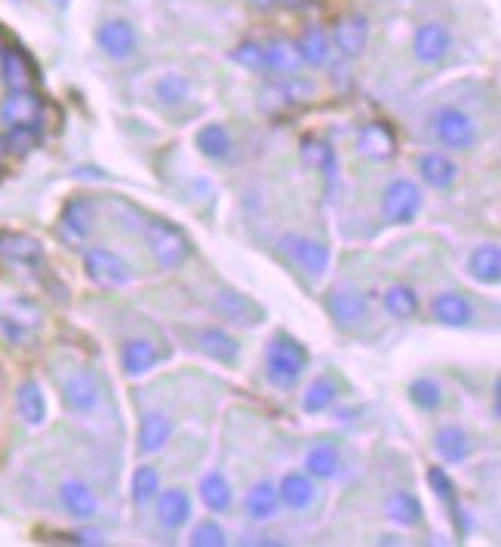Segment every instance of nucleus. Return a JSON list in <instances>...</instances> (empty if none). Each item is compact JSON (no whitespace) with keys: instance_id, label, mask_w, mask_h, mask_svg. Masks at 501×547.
Wrapping results in <instances>:
<instances>
[{"instance_id":"nucleus-1","label":"nucleus","mask_w":501,"mask_h":547,"mask_svg":"<svg viewBox=\"0 0 501 547\" xmlns=\"http://www.w3.org/2000/svg\"><path fill=\"white\" fill-rule=\"evenodd\" d=\"M308 363H311V354L296 335H289L283 329L271 335V342L265 348V378L277 391L296 388L302 382Z\"/></svg>"},{"instance_id":"nucleus-2","label":"nucleus","mask_w":501,"mask_h":547,"mask_svg":"<svg viewBox=\"0 0 501 547\" xmlns=\"http://www.w3.org/2000/svg\"><path fill=\"white\" fill-rule=\"evenodd\" d=\"M145 240H148V249L154 262L163 268V271H176L188 262L191 256V240L188 234L170 222V219H148L145 222Z\"/></svg>"},{"instance_id":"nucleus-3","label":"nucleus","mask_w":501,"mask_h":547,"mask_svg":"<svg viewBox=\"0 0 501 547\" xmlns=\"http://www.w3.org/2000/svg\"><path fill=\"white\" fill-rule=\"evenodd\" d=\"M59 397H62V406L71 415H80V418L96 415L102 409V403H105L102 378L90 366H77L59 382Z\"/></svg>"},{"instance_id":"nucleus-4","label":"nucleus","mask_w":501,"mask_h":547,"mask_svg":"<svg viewBox=\"0 0 501 547\" xmlns=\"http://www.w3.org/2000/svg\"><path fill=\"white\" fill-rule=\"evenodd\" d=\"M431 133L446 151H471L480 139L477 120L458 105H440L431 111Z\"/></svg>"},{"instance_id":"nucleus-5","label":"nucleus","mask_w":501,"mask_h":547,"mask_svg":"<svg viewBox=\"0 0 501 547\" xmlns=\"http://www.w3.org/2000/svg\"><path fill=\"white\" fill-rule=\"evenodd\" d=\"M280 249H283V256L296 265L302 274L308 277H323L329 271V262H332V252L326 243L308 237V234H299V231H289L280 237Z\"/></svg>"},{"instance_id":"nucleus-6","label":"nucleus","mask_w":501,"mask_h":547,"mask_svg":"<svg viewBox=\"0 0 501 547\" xmlns=\"http://www.w3.org/2000/svg\"><path fill=\"white\" fill-rule=\"evenodd\" d=\"M422 203H425V197H422L419 185L412 179H394L382 194V216L391 225H409L422 213Z\"/></svg>"},{"instance_id":"nucleus-7","label":"nucleus","mask_w":501,"mask_h":547,"mask_svg":"<svg viewBox=\"0 0 501 547\" xmlns=\"http://www.w3.org/2000/svg\"><path fill=\"white\" fill-rule=\"evenodd\" d=\"M83 271H87V277H90L93 283L108 286V289H114V286H127V283L133 280L130 265L123 262V259L117 256V252H111V249H105V246H93V249L83 252Z\"/></svg>"},{"instance_id":"nucleus-8","label":"nucleus","mask_w":501,"mask_h":547,"mask_svg":"<svg viewBox=\"0 0 501 547\" xmlns=\"http://www.w3.org/2000/svg\"><path fill=\"white\" fill-rule=\"evenodd\" d=\"M452 47H455L452 31L443 22H425L412 34V56L415 62H422L428 68L440 65L452 53Z\"/></svg>"},{"instance_id":"nucleus-9","label":"nucleus","mask_w":501,"mask_h":547,"mask_svg":"<svg viewBox=\"0 0 501 547\" xmlns=\"http://www.w3.org/2000/svg\"><path fill=\"white\" fill-rule=\"evenodd\" d=\"M210 308L225 317L228 323H237V326H259L265 320V308L259 302H253L246 296V292H237V289H219L216 296L210 299Z\"/></svg>"},{"instance_id":"nucleus-10","label":"nucleus","mask_w":501,"mask_h":547,"mask_svg":"<svg viewBox=\"0 0 501 547\" xmlns=\"http://www.w3.org/2000/svg\"><path fill=\"white\" fill-rule=\"evenodd\" d=\"M96 44L108 59L123 62L139 50V34L127 19H108L96 28Z\"/></svg>"},{"instance_id":"nucleus-11","label":"nucleus","mask_w":501,"mask_h":547,"mask_svg":"<svg viewBox=\"0 0 501 547\" xmlns=\"http://www.w3.org/2000/svg\"><path fill=\"white\" fill-rule=\"evenodd\" d=\"M357 151L366 160L388 163L397 154V133H394V126L385 123V120H369V123H363L360 133H357Z\"/></svg>"},{"instance_id":"nucleus-12","label":"nucleus","mask_w":501,"mask_h":547,"mask_svg":"<svg viewBox=\"0 0 501 547\" xmlns=\"http://www.w3.org/2000/svg\"><path fill=\"white\" fill-rule=\"evenodd\" d=\"M326 311L342 329H360L369 320V302L354 289H332L326 296Z\"/></svg>"},{"instance_id":"nucleus-13","label":"nucleus","mask_w":501,"mask_h":547,"mask_svg":"<svg viewBox=\"0 0 501 547\" xmlns=\"http://www.w3.org/2000/svg\"><path fill=\"white\" fill-rule=\"evenodd\" d=\"M59 501L62 508L68 511V517L74 520H96L99 517V495L90 483H83L77 477H68L59 483Z\"/></svg>"},{"instance_id":"nucleus-14","label":"nucleus","mask_w":501,"mask_h":547,"mask_svg":"<svg viewBox=\"0 0 501 547\" xmlns=\"http://www.w3.org/2000/svg\"><path fill=\"white\" fill-rule=\"evenodd\" d=\"M191 339H194V348L203 357H210L222 366H234L240 360V342L234 339L231 332H225L219 326H203L191 335Z\"/></svg>"},{"instance_id":"nucleus-15","label":"nucleus","mask_w":501,"mask_h":547,"mask_svg":"<svg viewBox=\"0 0 501 547\" xmlns=\"http://www.w3.org/2000/svg\"><path fill=\"white\" fill-rule=\"evenodd\" d=\"M265 47V71L274 77H296L302 71V53L296 40H286V37H271L262 40Z\"/></svg>"},{"instance_id":"nucleus-16","label":"nucleus","mask_w":501,"mask_h":547,"mask_svg":"<svg viewBox=\"0 0 501 547\" xmlns=\"http://www.w3.org/2000/svg\"><path fill=\"white\" fill-rule=\"evenodd\" d=\"M431 317L440 326H452V329H465L474 323V305L462 296V292H437L431 299Z\"/></svg>"},{"instance_id":"nucleus-17","label":"nucleus","mask_w":501,"mask_h":547,"mask_svg":"<svg viewBox=\"0 0 501 547\" xmlns=\"http://www.w3.org/2000/svg\"><path fill=\"white\" fill-rule=\"evenodd\" d=\"M44 114V102L34 90H10V96L0 102V120L7 126H37Z\"/></svg>"},{"instance_id":"nucleus-18","label":"nucleus","mask_w":501,"mask_h":547,"mask_svg":"<svg viewBox=\"0 0 501 547\" xmlns=\"http://www.w3.org/2000/svg\"><path fill=\"white\" fill-rule=\"evenodd\" d=\"M332 44L345 59H357L363 56L366 44H369V22L366 16H342L336 22V31H332Z\"/></svg>"},{"instance_id":"nucleus-19","label":"nucleus","mask_w":501,"mask_h":547,"mask_svg":"<svg viewBox=\"0 0 501 547\" xmlns=\"http://www.w3.org/2000/svg\"><path fill=\"white\" fill-rule=\"evenodd\" d=\"M157 523L163 529H182L191 520V495L185 489H160L157 492Z\"/></svg>"},{"instance_id":"nucleus-20","label":"nucleus","mask_w":501,"mask_h":547,"mask_svg":"<svg viewBox=\"0 0 501 547\" xmlns=\"http://www.w3.org/2000/svg\"><path fill=\"white\" fill-rule=\"evenodd\" d=\"M434 452L449 461V465H465L474 455V440L462 425H443L434 434Z\"/></svg>"},{"instance_id":"nucleus-21","label":"nucleus","mask_w":501,"mask_h":547,"mask_svg":"<svg viewBox=\"0 0 501 547\" xmlns=\"http://www.w3.org/2000/svg\"><path fill=\"white\" fill-rule=\"evenodd\" d=\"M173 434H176V425H173L170 415H163V412H145L142 422H139L136 449L142 455H154V452H160L166 443L173 440Z\"/></svg>"},{"instance_id":"nucleus-22","label":"nucleus","mask_w":501,"mask_h":547,"mask_svg":"<svg viewBox=\"0 0 501 547\" xmlns=\"http://www.w3.org/2000/svg\"><path fill=\"white\" fill-rule=\"evenodd\" d=\"M160 363V348L151 339H127L120 345V369L123 375L139 378Z\"/></svg>"},{"instance_id":"nucleus-23","label":"nucleus","mask_w":501,"mask_h":547,"mask_svg":"<svg viewBox=\"0 0 501 547\" xmlns=\"http://www.w3.org/2000/svg\"><path fill=\"white\" fill-rule=\"evenodd\" d=\"M415 166H419L422 182L437 191H449L458 179V163L452 157H446L443 151H425L419 160H415Z\"/></svg>"},{"instance_id":"nucleus-24","label":"nucleus","mask_w":501,"mask_h":547,"mask_svg":"<svg viewBox=\"0 0 501 547\" xmlns=\"http://www.w3.org/2000/svg\"><path fill=\"white\" fill-rule=\"evenodd\" d=\"M277 495H280L283 508H289V511H308L314 495H317L314 477L311 474H302V471H289L277 483Z\"/></svg>"},{"instance_id":"nucleus-25","label":"nucleus","mask_w":501,"mask_h":547,"mask_svg":"<svg viewBox=\"0 0 501 547\" xmlns=\"http://www.w3.org/2000/svg\"><path fill=\"white\" fill-rule=\"evenodd\" d=\"M385 514L391 523H397L403 529H419L425 523V508H422L419 495H412L406 489H394L385 498Z\"/></svg>"},{"instance_id":"nucleus-26","label":"nucleus","mask_w":501,"mask_h":547,"mask_svg":"<svg viewBox=\"0 0 501 547\" xmlns=\"http://www.w3.org/2000/svg\"><path fill=\"white\" fill-rule=\"evenodd\" d=\"M243 511H246V517L253 520V523H268V520H274L277 511H280L277 483H271V480L256 483L253 489L246 492V498H243Z\"/></svg>"},{"instance_id":"nucleus-27","label":"nucleus","mask_w":501,"mask_h":547,"mask_svg":"<svg viewBox=\"0 0 501 547\" xmlns=\"http://www.w3.org/2000/svg\"><path fill=\"white\" fill-rule=\"evenodd\" d=\"M468 274L480 286H495L501 280V249L495 243H480L468 256Z\"/></svg>"},{"instance_id":"nucleus-28","label":"nucleus","mask_w":501,"mask_h":547,"mask_svg":"<svg viewBox=\"0 0 501 547\" xmlns=\"http://www.w3.org/2000/svg\"><path fill=\"white\" fill-rule=\"evenodd\" d=\"M200 501L206 511L213 514H228L234 504V489L228 483V477L222 471H210L200 480Z\"/></svg>"},{"instance_id":"nucleus-29","label":"nucleus","mask_w":501,"mask_h":547,"mask_svg":"<svg viewBox=\"0 0 501 547\" xmlns=\"http://www.w3.org/2000/svg\"><path fill=\"white\" fill-rule=\"evenodd\" d=\"M428 486L434 489V495L443 501V508L449 511V517H452V523H455V529L462 526V529H468L465 526V511H462V501H458V489H455V480L440 468V465H434V468H428Z\"/></svg>"},{"instance_id":"nucleus-30","label":"nucleus","mask_w":501,"mask_h":547,"mask_svg":"<svg viewBox=\"0 0 501 547\" xmlns=\"http://www.w3.org/2000/svg\"><path fill=\"white\" fill-rule=\"evenodd\" d=\"M194 145H197V151L206 160H225L234 151V139H231L225 123H206V126H200L197 136H194Z\"/></svg>"},{"instance_id":"nucleus-31","label":"nucleus","mask_w":501,"mask_h":547,"mask_svg":"<svg viewBox=\"0 0 501 547\" xmlns=\"http://www.w3.org/2000/svg\"><path fill=\"white\" fill-rule=\"evenodd\" d=\"M0 256L10 262H19V265H37L44 259V246L28 234L7 231V234H0Z\"/></svg>"},{"instance_id":"nucleus-32","label":"nucleus","mask_w":501,"mask_h":547,"mask_svg":"<svg viewBox=\"0 0 501 547\" xmlns=\"http://www.w3.org/2000/svg\"><path fill=\"white\" fill-rule=\"evenodd\" d=\"M0 77L10 90H31L34 87V65L22 50H7L0 56Z\"/></svg>"},{"instance_id":"nucleus-33","label":"nucleus","mask_w":501,"mask_h":547,"mask_svg":"<svg viewBox=\"0 0 501 547\" xmlns=\"http://www.w3.org/2000/svg\"><path fill=\"white\" fill-rule=\"evenodd\" d=\"M342 471V455L336 446H329V443H317L308 449L305 455V474H311L314 480H332V477H339Z\"/></svg>"},{"instance_id":"nucleus-34","label":"nucleus","mask_w":501,"mask_h":547,"mask_svg":"<svg viewBox=\"0 0 501 547\" xmlns=\"http://www.w3.org/2000/svg\"><path fill=\"white\" fill-rule=\"evenodd\" d=\"M16 409L22 415V422L37 428L47 422V397L40 391L37 382H22L19 391H16Z\"/></svg>"},{"instance_id":"nucleus-35","label":"nucleus","mask_w":501,"mask_h":547,"mask_svg":"<svg viewBox=\"0 0 501 547\" xmlns=\"http://www.w3.org/2000/svg\"><path fill=\"white\" fill-rule=\"evenodd\" d=\"M62 225H65V228L71 231V237H77V240L90 237V231H93V225H96V206H93V200H87V197H74V200H68L65 209H62Z\"/></svg>"},{"instance_id":"nucleus-36","label":"nucleus","mask_w":501,"mask_h":547,"mask_svg":"<svg viewBox=\"0 0 501 547\" xmlns=\"http://www.w3.org/2000/svg\"><path fill=\"white\" fill-rule=\"evenodd\" d=\"M336 400H339L336 378H332V375H317L314 382L305 388V394H302V412L305 415H320V412H326Z\"/></svg>"},{"instance_id":"nucleus-37","label":"nucleus","mask_w":501,"mask_h":547,"mask_svg":"<svg viewBox=\"0 0 501 547\" xmlns=\"http://www.w3.org/2000/svg\"><path fill=\"white\" fill-rule=\"evenodd\" d=\"M299 157H302L305 166H311V170H323L329 179L336 176V170H339V160H336V151H332V145H326L323 139H314V136L302 139Z\"/></svg>"},{"instance_id":"nucleus-38","label":"nucleus","mask_w":501,"mask_h":547,"mask_svg":"<svg viewBox=\"0 0 501 547\" xmlns=\"http://www.w3.org/2000/svg\"><path fill=\"white\" fill-rule=\"evenodd\" d=\"M296 44H299L302 62H305V65H311V68L326 65V62H329V56H332V40L326 37V31H323L320 25L305 28L302 40H296Z\"/></svg>"},{"instance_id":"nucleus-39","label":"nucleus","mask_w":501,"mask_h":547,"mask_svg":"<svg viewBox=\"0 0 501 547\" xmlns=\"http://www.w3.org/2000/svg\"><path fill=\"white\" fill-rule=\"evenodd\" d=\"M382 305L394 320H412L415 314H419V296H415V289L406 283L388 286L385 296H382Z\"/></svg>"},{"instance_id":"nucleus-40","label":"nucleus","mask_w":501,"mask_h":547,"mask_svg":"<svg viewBox=\"0 0 501 547\" xmlns=\"http://www.w3.org/2000/svg\"><path fill=\"white\" fill-rule=\"evenodd\" d=\"M163 489V480H160V471L154 465H139L130 477V498L136 508H145L157 498V492Z\"/></svg>"},{"instance_id":"nucleus-41","label":"nucleus","mask_w":501,"mask_h":547,"mask_svg":"<svg viewBox=\"0 0 501 547\" xmlns=\"http://www.w3.org/2000/svg\"><path fill=\"white\" fill-rule=\"evenodd\" d=\"M154 96L163 108H176L182 105L188 96H191V80L185 74H163L157 83H154Z\"/></svg>"},{"instance_id":"nucleus-42","label":"nucleus","mask_w":501,"mask_h":547,"mask_svg":"<svg viewBox=\"0 0 501 547\" xmlns=\"http://www.w3.org/2000/svg\"><path fill=\"white\" fill-rule=\"evenodd\" d=\"M40 136L34 126H10L7 136H0V154H10V157H25L37 148Z\"/></svg>"},{"instance_id":"nucleus-43","label":"nucleus","mask_w":501,"mask_h":547,"mask_svg":"<svg viewBox=\"0 0 501 547\" xmlns=\"http://www.w3.org/2000/svg\"><path fill=\"white\" fill-rule=\"evenodd\" d=\"M409 400L422 412H437L443 406V388L434 378H415V382H409Z\"/></svg>"},{"instance_id":"nucleus-44","label":"nucleus","mask_w":501,"mask_h":547,"mask_svg":"<svg viewBox=\"0 0 501 547\" xmlns=\"http://www.w3.org/2000/svg\"><path fill=\"white\" fill-rule=\"evenodd\" d=\"M228 59L237 62L246 71H265V47H262V40H243V44H237V50L228 53Z\"/></svg>"},{"instance_id":"nucleus-45","label":"nucleus","mask_w":501,"mask_h":547,"mask_svg":"<svg viewBox=\"0 0 501 547\" xmlns=\"http://www.w3.org/2000/svg\"><path fill=\"white\" fill-rule=\"evenodd\" d=\"M188 541H191L194 547H225V544H228V535H225V529L210 517V520H203V523L194 526V532H191Z\"/></svg>"},{"instance_id":"nucleus-46","label":"nucleus","mask_w":501,"mask_h":547,"mask_svg":"<svg viewBox=\"0 0 501 547\" xmlns=\"http://www.w3.org/2000/svg\"><path fill=\"white\" fill-rule=\"evenodd\" d=\"M259 105H262L268 114H277V111H286V108H289V99H286V90H283V80L268 83V87L262 90Z\"/></svg>"},{"instance_id":"nucleus-47","label":"nucleus","mask_w":501,"mask_h":547,"mask_svg":"<svg viewBox=\"0 0 501 547\" xmlns=\"http://www.w3.org/2000/svg\"><path fill=\"white\" fill-rule=\"evenodd\" d=\"M68 541H74V544H102L105 538H102V532H96V529H83V532L68 535Z\"/></svg>"},{"instance_id":"nucleus-48","label":"nucleus","mask_w":501,"mask_h":547,"mask_svg":"<svg viewBox=\"0 0 501 547\" xmlns=\"http://www.w3.org/2000/svg\"><path fill=\"white\" fill-rule=\"evenodd\" d=\"M0 332H7V335H10V342H19V339H25V329H22L19 323H13L10 317L0 320Z\"/></svg>"},{"instance_id":"nucleus-49","label":"nucleus","mask_w":501,"mask_h":547,"mask_svg":"<svg viewBox=\"0 0 501 547\" xmlns=\"http://www.w3.org/2000/svg\"><path fill=\"white\" fill-rule=\"evenodd\" d=\"M249 7H256L259 13H268V10H274L277 7V0H246Z\"/></svg>"},{"instance_id":"nucleus-50","label":"nucleus","mask_w":501,"mask_h":547,"mask_svg":"<svg viewBox=\"0 0 501 547\" xmlns=\"http://www.w3.org/2000/svg\"><path fill=\"white\" fill-rule=\"evenodd\" d=\"M277 4H286L289 10H302V7L311 4V0H277Z\"/></svg>"}]
</instances>
